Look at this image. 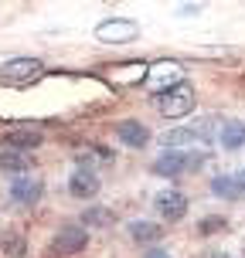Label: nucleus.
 <instances>
[{
    "instance_id": "nucleus-10",
    "label": "nucleus",
    "mask_w": 245,
    "mask_h": 258,
    "mask_svg": "<svg viewBox=\"0 0 245 258\" xmlns=\"http://www.w3.org/2000/svg\"><path fill=\"white\" fill-rule=\"evenodd\" d=\"M41 140L44 136H41L38 129H14V133L4 136V146L7 150H21V153H31L34 146H41Z\"/></svg>"
},
{
    "instance_id": "nucleus-16",
    "label": "nucleus",
    "mask_w": 245,
    "mask_h": 258,
    "mask_svg": "<svg viewBox=\"0 0 245 258\" xmlns=\"http://www.w3.org/2000/svg\"><path fill=\"white\" fill-rule=\"evenodd\" d=\"M0 248L4 251H11V255H21L24 251V238H21V231H0Z\"/></svg>"
},
{
    "instance_id": "nucleus-2",
    "label": "nucleus",
    "mask_w": 245,
    "mask_h": 258,
    "mask_svg": "<svg viewBox=\"0 0 245 258\" xmlns=\"http://www.w3.org/2000/svg\"><path fill=\"white\" fill-rule=\"evenodd\" d=\"M140 34V24L136 21H126V17H113V21H103L95 27V38L106 41V44H126Z\"/></svg>"
},
{
    "instance_id": "nucleus-3",
    "label": "nucleus",
    "mask_w": 245,
    "mask_h": 258,
    "mask_svg": "<svg viewBox=\"0 0 245 258\" xmlns=\"http://www.w3.org/2000/svg\"><path fill=\"white\" fill-rule=\"evenodd\" d=\"M38 75H41L38 58H11V61H4V68H0V78L7 85H27V82H34Z\"/></svg>"
},
{
    "instance_id": "nucleus-6",
    "label": "nucleus",
    "mask_w": 245,
    "mask_h": 258,
    "mask_svg": "<svg viewBox=\"0 0 245 258\" xmlns=\"http://www.w3.org/2000/svg\"><path fill=\"white\" fill-rule=\"evenodd\" d=\"M154 207H157L160 218L181 221L184 214H187V197H184L181 190H164V194H157V197H154Z\"/></svg>"
},
{
    "instance_id": "nucleus-9",
    "label": "nucleus",
    "mask_w": 245,
    "mask_h": 258,
    "mask_svg": "<svg viewBox=\"0 0 245 258\" xmlns=\"http://www.w3.org/2000/svg\"><path fill=\"white\" fill-rule=\"evenodd\" d=\"M68 190H72V197H78V201H89V197L99 194V177H95L92 170H75L72 180H68Z\"/></svg>"
},
{
    "instance_id": "nucleus-7",
    "label": "nucleus",
    "mask_w": 245,
    "mask_h": 258,
    "mask_svg": "<svg viewBox=\"0 0 245 258\" xmlns=\"http://www.w3.org/2000/svg\"><path fill=\"white\" fill-rule=\"evenodd\" d=\"M116 136L126 146H133V150H143L146 143H150V129L140 126L136 119H123V122H116Z\"/></svg>"
},
{
    "instance_id": "nucleus-14",
    "label": "nucleus",
    "mask_w": 245,
    "mask_h": 258,
    "mask_svg": "<svg viewBox=\"0 0 245 258\" xmlns=\"http://www.w3.org/2000/svg\"><path fill=\"white\" fill-rule=\"evenodd\" d=\"M218 140L225 150H238V146H245V126L242 122H228V126H221Z\"/></svg>"
},
{
    "instance_id": "nucleus-20",
    "label": "nucleus",
    "mask_w": 245,
    "mask_h": 258,
    "mask_svg": "<svg viewBox=\"0 0 245 258\" xmlns=\"http://www.w3.org/2000/svg\"><path fill=\"white\" fill-rule=\"evenodd\" d=\"M238 180H242V187H245V170H242V173H238Z\"/></svg>"
},
{
    "instance_id": "nucleus-15",
    "label": "nucleus",
    "mask_w": 245,
    "mask_h": 258,
    "mask_svg": "<svg viewBox=\"0 0 245 258\" xmlns=\"http://www.w3.org/2000/svg\"><path fill=\"white\" fill-rule=\"evenodd\" d=\"M31 167V156L21 153V150H7V153H0V170H11V173H24Z\"/></svg>"
},
{
    "instance_id": "nucleus-8",
    "label": "nucleus",
    "mask_w": 245,
    "mask_h": 258,
    "mask_svg": "<svg viewBox=\"0 0 245 258\" xmlns=\"http://www.w3.org/2000/svg\"><path fill=\"white\" fill-rule=\"evenodd\" d=\"M41 180H34V177H17V180H11V197L17 201V204H38L41 201Z\"/></svg>"
},
{
    "instance_id": "nucleus-11",
    "label": "nucleus",
    "mask_w": 245,
    "mask_h": 258,
    "mask_svg": "<svg viewBox=\"0 0 245 258\" xmlns=\"http://www.w3.org/2000/svg\"><path fill=\"white\" fill-rule=\"evenodd\" d=\"M85 241H89V234L82 231V228H65V231L55 238V251H58V255H72L78 248H85Z\"/></svg>"
},
{
    "instance_id": "nucleus-19",
    "label": "nucleus",
    "mask_w": 245,
    "mask_h": 258,
    "mask_svg": "<svg viewBox=\"0 0 245 258\" xmlns=\"http://www.w3.org/2000/svg\"><path fill=\"white\" fill-rule=\"evenodd\" d=\"M146 258H170V255H164V251H150Z\"/></svg>"
},
{
    "instance_id": "nucleus-4",
    "label": "nucleus",
    "mask_w": 245,
    "mask_h": 258,
    "mask_svg": "<svg viewBox=\"0 0 245 258\" xmlns=\"http://www.w3.org/2000/svg\"><path fill=\"white\" fill-rule=\"evenodd\" d=\"M215 140V129H211V122H198V126H187V129H170V133H164L160 136V143L164 146H184V143H211Z\"/></svg>"
},
{
    "instance_id": "nucleus-1",
    "label": "nucleus",
    "mask_w": 245,
    "mask_h": 258,
    "mask_svg": "<svg viewBox=\"0 0 245 258\" xmlns=\"http://www.w3.org/2000/svg\"><path fill=\"white\" fill-rule=\"evenodd\" d=\"M157 109H160V116H167V119H181L187 112H194V85L177 82L170 89L157 92Z\"/></svg>"
},
{
    "instance_id": "nucleus-17",
    "label": "nucleus",
    "mask_w": 245,
    "mask_h": 258,
    "mask_svg": "<svg viewBox=\"0 0 245 258\" xmlns=\"http://www.w3.org/2000/svg\"><path fill=\"white\" fill-rule=\"evenodd\" d=\"M225 228H228V221H225V218H205L201 224H198V231H201V234H215V231H225Z\"/></svg>"
},
{
    "instance_id": "nucleus-5",
    "label": "nucleus",
    "mask_w": 245,
    "mask_h": 258,
    "mask_svg": "<svg viewBox=\"0 0 245 258\" xmlns=\"http://www.w3.org/2000/svg\"><path fill=\"white\" fill-rule=\"evenodd\" d=\"M205 156H191V153H164L160 160H154V173L157 177H181L184 170H191V167H198Z\"/></svg>"
},
{
    "instance_id": "nucleus-12",
    "label": "nucleus",
    "mask_w": 245,
    "mask_h": 258,
    "mask_svg": "<svg viewBox=\"0 0 245 258\" xmlns=\"http://www.w3.org/2000/svg\"><path fill=\"white\" fill-rule=\"evenodd\" d=\"M211 194H215V197H225V201H238L245 194V187H242L238 177H215V180H211Z\"/></svg>"
},
{
    "instance_id": "nucleus-13",
    "label": "nucleus",
    "mask_w": 245,
    "mask_h": 258,
    "mask_svg": "<svg viewBox=\"0 0 245 258\" xmlns=\"http://www.w3.org/2000/svg\"><path fill=\"white\" fill-rule=\"evenodd\" d=\"M129 234H133V241H143V245H154V241H160V224H154V221H133L129 224Z\"/></svg>"
},
{
    "instance_id": "nucleus-18",
    "label": "nucleus",
    "mask_w": 245,
    "mask_h": 258,
    "mask_svg": "<svg viewBox=\"0 0 245 258\" xmlns=\"http://www.w3.org/2000/svg\"><path fill=\"white\" fill-rule=\"evenodd\" d=\"M106 221H109L106 211H89V224H106Z\"/></svg>"
}]
</instances>
